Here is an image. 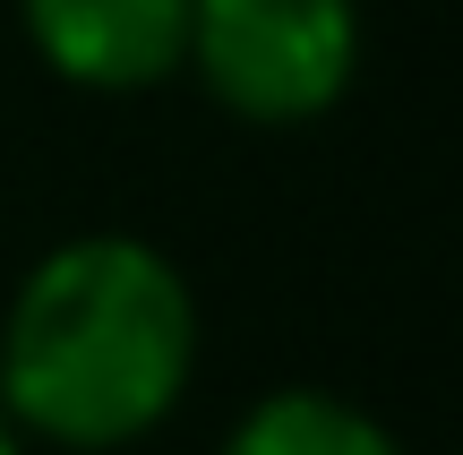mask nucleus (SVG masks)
Wrapping results in <instances>:
<instances>
[{
  "instance_id": "1",
  "label": "nucleus",
  "mask_w": 463,
  "mask_h": 455,
  "mask_svg": "<svg viewBox=\"0 0 463 455\" xmlns=\"http://www.w3.org/2000/svg\"><path fill=\"white\" fill-rule=\"evenodd\" d=\"M198 378V292L155 241L78 232L43 250L0 318V404L69 455L137 447Z\"/></svg>"
},
{
  "instance_id": "2",
  "label": "nucleus",
  "mask_w": 463,
  "mask_h": 455,
  "mask_svg": "<svg viewBox=\"0 0 463 455\" xmlns=\"http://www.w3.org/2000/svg\"><path fill=\"white\" fill-rule=\"evenodd\" d=\"M181 78L249 129H309L361 78V0H189Z\"/></svg>"
},
{
  "instance_id": "3",
  "label": "nucleus",
  "mask_w": 463,
  "mask_h": 455,
  "mask_svg": "<svg viewBox=\"0 0 463 455\" xmlns=\"http://www.w3.org/2000/svg\"><path fill=\"white\" fill-rule=\"evenodd\" d=\"M26 52L78 95H155L181 78L189 0H17Z\"/></svg>"
},
{
  "instance_id": "4",
  "label": "nucleus",
  "mask_w": 463,
  "mask_h": 455,
  "mask_svg": "<svg viewBox=\"0 0 463 455\" xmlns=\"http://www.w3.org/2000/svg\"><path fill=\"white\" fill-rule=\"evenodd\" d=\"M223 455H403V439L326 387H275L232 422Z\"/></svg>"
},
{
  "instance_id": "5",
  "label": "nucleus",
  "mask_w": 463,
  "mask_h": 455,
  "mask_svg": "<svg viewBox=\"0 0 463 455\" xmlns=\"http://www.w3.org/2000/svg\"><path fill=\"white\" fill-rule=\"evenodd\" d=\"M0 455H26V430L9 422V404H0Z\"/></svg>"
}]
</instances>
